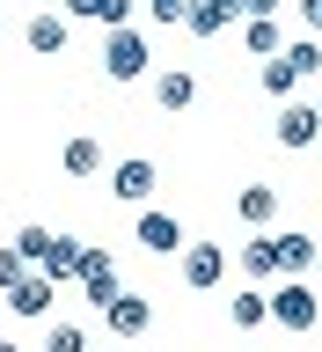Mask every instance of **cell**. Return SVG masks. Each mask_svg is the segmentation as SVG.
Instances as JSON below:
<instances>
[{"label": "cell", "mask_w": 322, "mask_h": 352, "mask_svg": "<svg viewBox=\"0 0 322 352\" xmlns=\"http://www.w3.org/2000/svg\"><path fill=\"white\" fill-rule=\"evenodd\" d=\"M147 66H154V52H147V30H139V22L103 30V74H110V81H139Z\"/></svg>", "instance_id": "obj_1"}, {"label": "cell", "mask_w": 322, "mask_h": 352, "mask_svg": "<svg viewBox=\"0 0 322 352\" xmlns=\"http://www.w3.org/2000/svg\"><path fill=\"white\" fill-rule=\"evenodd\" d=\"M103 323H110L117 345H139V338L154 330V301H147V294H132V286H117V294L103 301Z\"/></svg>", "instance_id": "obj_2"}, {"label": "cell", "mask_w": 322, "mask_h": 352, "mask_svg": "<svg viewBox=\"0 0 322 352\" xmlns=\"http://www.w3.org/2000/svg\"><path fill=\"white\" fill-rule=\"evenodd\" d=\"M271 323H279V330H293V338L322 323V301L308 294V279H279V286H271Z\"/></svg>", "instance_id": "obj_3"}, {"label": "cell", "mask_w": 322, "mask_h": 352, "mask_svg": "<svg viewBox=\"0 0 322 352\" xmlns=\"http://www.w3.org/2000/svg\"><path fill=\"white\" fill-rule=\"evenodd\" d=\"M132 242H139L147 257H183V220L161 213V206H139V228H132Z\"/></svg>", "instance_id": "obj_4"}, {"label": "cell", "mask_w": 322, "mask_h": 352, "mask_svg": "<svg viewBox=\"0 0 322 352\" xmlns=\"http://www.w3.org/2000/svg\"><path fill=\"white\" fill-rule=\"evenodd\" d=\"M154 184H161V169H154L147 154H125V162L110 169V198H117V206H147Z\"/></svg>", "instance_id": "obj_5"}, {"label": "cell", "mask_w": 322, "mask_h": 352, "mask_svg": "<svg viewBox=\"0 0 322 352\" xmlns=\"http://www.w3.org/2000/svg\"><path fill=\"white\" fill-rule=\"evenodd\" d=\"M227 250H220V242H183V286H191V294H213L220 279H227Z\"/></svg>", "instance_id": "obj_6"}, {"label": "cell", "mask_w": 322, "mask_h": 352, "mask_svg": "<svg viewBox=\"0 0 322 352\" xmlns=\"http://www.w3.org/2000/svg\"><path fill=\"white\" fill-rule=\"evenodd\" d=\"M271 140H279V147H315V140H322V110L301 103V96H286V103H279V125H271Z\"/></svg>", "instance_id": "obj_7"}, {"label": "cell", "mask_w": 322, "mask_h": 352, "mask_svg": "<svg viewBox=\"0 0 322 352\" xmlns=\"http://www.w3.org/2000/svg\"><path fill=\"white\" fill-rule=\"evenodd\" d=\"M73 286H81L95 308H103L110 294H117V257H110V250H81V272H73Z\"/></svg>", "instance_id": "obj_8"}, {"label": "cell", "mask_w": 322, "mask_h": 352, "mask_svg": "<svg viewBox=\"0 0 322 352\" xmlns=\"http://www.w3.org/2000/svg\"><path fill=\"white\" fill-rule=\"evenodd\" d=\"M235 213H242V228H271V220H279V184L249 176V184L235 191Z\"/></svg>", "instance_id": "obj_9"}, {"label": "cell", "mask_w": 322, "mask_h": 352, "mask_svg": "<svg viewBox=\"0 0 322 352\" xmlns=\"http://www.w3.org/2000/svg\"><path fill=\"white\" fill-rule=\"evenodd\" d=\"M242 279L279 286V235H242Z\"/></svg>", "instance_id": "obj_10"}, {"label": "cell", "mask_w": 322, "mask_h": 352, "mask_svg": "<svg viewBox=\"0 0 322 352\" xmlns=\"http://www.w3.org/2000/svg\"><path fill=\"white\" fill-rule=\"evenodd\" d=\"M51 294H59V279L37 264L30 279H15V286H8V308H15V316H51Z\"/></svg>", "instance_id": "obj_11"}, {"label": "cell", "mask_w": 322, "mask_h": 352, "mask_svg": "<svg viewBox=\"0 0 322 352\" xmlns=\"http://www.w3.org/2000/svg\"><path fill=\"white\" fill-rule=\"evenodd\" d=\"M66 37H73V15H30V30H22V44H30L37 59H59Z\"/></svg>", "instance_id": "obj_12"}, {"label": "cell", "mask_w": 322, "mask_h": 352, "mask_svg": "<svg viewBox=\"0 0 322 352\" xmlns=\"http://www.w3.org/2000/svg\"><path fill=\"white\" fill-rule=\"evenodd\" d=\"M154 103L161 110H191L198 103V74L191 66H161V74H154Z\"/></svg>", "instance_id": "obj_13"}, {"label": "cell", "mask_w": 322, "mask_h": 352, "mask_svg": "<svg viewBox=\"0 0 322 352\" xmlns=\"http://www.w3.org/2000/svg\"><path fill=\"white\" fill-rule=\"evenodd\" d=\"M227 22H242V0H191L183 30H191V37H220Z\"/></svg>", "instance_id": "obj_14"}, {"label": "cell", "mask_w": 322, "mask_h": 352, "mask_svg": "<svg viewBox=\"0 0 322 352\" xmlns=\"http://www.w3.org/2000/svg\"><path fill=\"white\" fill-rule=\"evenodd\" d=\"M66 15L73 22H103V30H125L139 15V0H66Z\"/></svg>", "instance_id": "obj_15"}, {"label": "cell", "mask_w": 322, "mask_h": 352, "mask_svg": "<svg viewBox=\"0 0 322 352\" xmlns=\"http://www.w3.org/2000/svg\"><path fill=\"white\" fill-rule=\"evenodd\" d=\"M242 52H249V59H271V52H286L279 15H242Z\"/></svg>", "instance_id": "obj_16"}, {"label": "cell", "mask_w": 322, "mask_h": 352, "mask_svg": "<svg viewBox=\"0 0 322 352\" xmlns=\"http://www.w3.org/2000/svg\"><path fill=\"white\" fill-rule=\"evenodd\" d=\"M286 44H293V37H286ZM301 81H308V66L293 59V52H271V59H264V96H279V103H286Z\"/></svg>", "instance_id": "obj_17"}, {"label": "cell", "mask_w": 322, "mask_h": 352, "mask_svg": "<svg viewBox=\"0 0 322 352\" xmlns=\"http://www.w3.org/2000/svg\"><path fill=\"white\" fill-rule=\"evenodd\" d=\"M322 257V242L315 235H279V279H308Z\"/></svg>", "instance_id": "obj_18"}, {"label": "cell", "mask_w": 322, "mask_h": 352, "mask_svg": "<svg viewBox=\"0 0 322 352\" xmlns=\"http://www.w3.org/2000/svg\"><path fill=\"white\" fill-rule=\"evenodd\" d=\"M59 169H66V176H95V169H103V140H88V132H73V140L59 147Z\"/></svg>", "instance_id": "obj_19"}, {"label": "cell", "mask_w": 322, "mask_h": 352, "mask_svg": "<svg viewBox=\"0 0 322 352\" xmlns=\"http://www.w3.org/2000/svg\"><path fill=\"white\" fill-rule=\"evenodd\" d=\"M227 323L235 330H264L271 323V286H264V294H235V301H227Z\"/></svg>", "instance_id": "obj_20"}, {"label": "cell", "mask_w": 322, "mask_h": 352, "mask_svg": "<svg viewBox=\"0 0 322 352\" xmlns=\"http://www.w3.org/2000/svg\"><path fill=\"white\" fill-rule=\"evenodd\" d=\"M44 272H51V279H73V272H81V242H73V235H59V242H51V250H44Z\"/></svg>", "instance_id": "obj_21"}, {"label": "cell", "mask_w": 322, "mask_h": 352, "mask_svg": "<svg viewBox=\"0 0 322 352\" xmlns=\"http://www.w3.org/2000/svg\"><path fill=\"white\" fill-rule=\"evenodd\" d=\"M51 242H59V235H51V228H37V220H30V228H15V250H22L30 264H44V250H51Z\"/></svg>", "instance_id": "obj_22"}, {"label": "cell", "mask_w": 322, "mask_h": 352, "mask_svg": "<svg viewBox=\"0 0 322 352\" xmlns=\"http://www.w3.org/2000/svg\"><path fill=\"white\" fill-rule=\"evenodd\" d=\"M44 352H88V330L81 323H51L44 330Z\"/></svg>", "instance_id": "obj_23"}, {"label": "cell", "mask_w": 322, "mask_h": 352, "mask_svg": "<svg viewBox=\"0 0 322 352\" xmlns=\"http://www.w3.org/2000/svg\"><path fill=\"white\" fill-rule=\"evenodd\" d=\"M30 272H37V264H30V257L15 250V242H8V250H0V294H8L15 279H30Z\"/></svg>", "instance_id": "obj_24"}, {"label": "cell", "mask_w": 322, "mask_h": 352, "mask_svg": "<svg viewBox=\"0 0 322 352\" xmlns=\"http://www.w3.org/2000/svg\"><path fill=\"white\" fill-rule=\"evenodd\" d=\"M154 22H169V30H183V15H191V0H139Z\"/></svg>", "instance_id": "obj_25"}, {"label": "cell", "mask_w": 322, "mask_h": 352, "mask_svg": "<svg viewBox=\"0 0 322 352\" xmlns=\"http://www.w3.org/2000/svg\"><path fill=\"white\" fill-rule=\"evenodd\" d=\"M301 22H308V37H322V0H301Z\"/></svg>", "instance_id": "obj_26"}, {"label": "cell", "mask_w": 322, "mask_h": 352, "mask_svg": "<svg viewBox=\"0 0 322 352\" xmlns=\"http://www.w3.org/2000/svg\"><path fill=\"white\" fill-rule=\"evenodd\" d=\"M286 0H242V15H279Z\"/></svg>", "instance_id": "obj_27"}, {"label": "cell", "mask_w": 322, "mask_h": 352, "mask_svg": "<svg viewBox=\"0 0 322 352\" xmlns=\"http://www.w3.org/2000/svg\"><path fill=\"white\" fill-rule=\"evenodd\" d=\"M0 352H22V345H8V338H0Z\"/></svg>", "instance_id": "obj_28"}, {"label": "cell", "mask_w": 322, "mask_h": 352, "mask_svg": "<svg viewBox=\"0 0 322 352\" xmlns=\"http://www.w3.org/2000/svg\"><path fill=\"white\" fill-rule=\"evenodd\" d=\"M315 279H322V257H315Z\"/></svg>", "instance_id": "obj_29"}, {"label": "cell", "mask_w": 322, "mask_h": 352, "mask_svg": "<svg viewBox=\"0 0 322 352\" xmlns=\"http://www.w3.org/2000/svg\"><path fill=\"white\" fill-rule=\"evenodd\" d=\"M315 110H322V96H315Z\"/></svg>", "instance_id": "obj_30"}, {"label": "cell", "mask_w": 322, "mask_h": 352, "mask_svg": "<svg viewBox=\"0 0 322 352\" xmlns=\"http://www.w3.org/2000/svg\"><path fill=\"white\" fill-rule=\"evenodd\" d=\"M117 352H125V345H117Z\"/></svg>", "instance_id": "obj_31"}]
</instances>
